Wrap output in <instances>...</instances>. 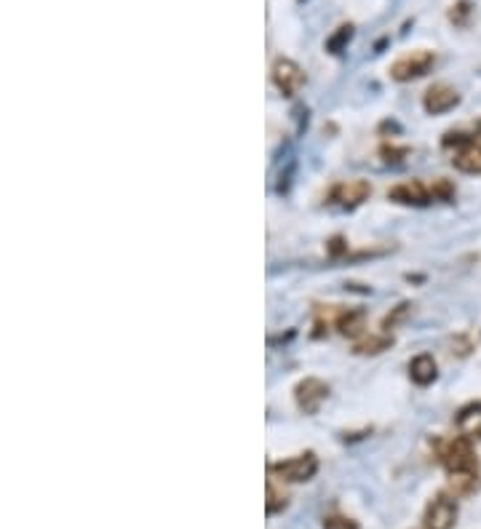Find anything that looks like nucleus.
Returning a JSON list of instances; mask_svg holds the SVG:
<instances>
[{"instance_id":"obj_11","label":"nucleus","mask_w":481,"mask_h":529,"mask_svg":"<svg viewBox=\"0 0 481 529\" xmlns=\"http://www.w3.org/2000/svg\"><path fill=\"white\" fill-rule=\"evenodd\" d=\"M335 326L340 329L343 337H348V339H361L364 331H367V313H364L361 307H345V310L337 313Z\"/></svg>"},{"instance_id":"obj_17","label":"nucleus","mask_w":481,"mask_h":529,"mask_svg":"<svg viewBox=\"0 0 481 529\" xmlns=\"http://www.w3.org/2000/svg\"><path fill=\"white\" fill-rule=\"evenodd\" d=\"M283 508H286V492H281V489H278L275 476L270 473V478H268V500H265V510L273 516V513H278V510H283Z\"/></svg>"},{"instance_id":"obj_2","label":"nucleus","mask_w":481,"mask_h":529,"mask_svg":"<svg viewBox=\"0 0 481 529\" xmlns=\"http://www.w3.org/2000/svg\"><path fill=\"white\" fill-rule=\"evenodd\" d=\"M438 460L446 468V473H462V471L478 473V457L468 436H454L449 441H441Z\"/></svg>"},{"instance_id":"obj_4","label":"nucleus","mask_w":481,"mask_h":529,"mask_svg":"<svg viewBox=\"0 0 481 529\" xmlns=\"http://www.w3.org/2000/svg\"><path fill=\"white\" fill-rule=\"evenodd\" d=\"M268 471L275 478H283V481H291V484L310 481L318 471V457L313 452H305V455H297V457H289V460H281V463H270Z\"/></svg>"},{"instance_id":"obj_12","label":"nucleus","mask_w":481,"mask_h":529,"mask_svg":"<svg viewBox=\"0 0 481 529\" xmlns=\"http://www.w3.org/2000/svg\"><path fill=\"white\" fill-rule=\"evenodd\" d=\"M436 375H438V367H436V362H433V356L431 353H420V356H415L412 359V364H409V377H412V383H417V385H431L433 380H436Z\"/></svg>"},{"instance_id":"obj_8","label":"nucleus","mask_w":481,"mask_h":529,"mask_svg":"<svg viewBox=\"0 0 481 529\" xmlns=\"http://www.w3.org/2000/svg\"><path fill=\"white\" fill-rule=\"evenodd\" d=\"M273 83L278 86V91L283 97H294L302 86H305V73L294 59H275L273 62Z\"/></svg>"},{"instance_id":"obj_9","label":"nucleus","mask_w":481,"mask_h":529,"mask_svg":"<svg viewBox=\"0 0 481 529\" xmlns=\"http://www.w3.org/2000/svg\"><path fill=\"white\" fill-rule=\"evenodd\" d=\"M372 196V185L367 180H351V183H340L332 191V201L343 209H356L361 206L367 198Z\"/></svg>"},{"instance_id":"obj_7","label":"nucleus","mask_w":481,"mask_h":529,"mask_svg":"<svg viewBox=\"0 0 481 529\" xmlns=\"http://www.w3.org/2000/svg\"><path fill=\"white\" fill-rule=\"evenodd\" d=\"M330 396V385L318 377H305L297 388H294V399H297V407L305 412V415H315L321 409V404L327 401Z\"/></svg>"},{"instance_id":"obj_1","label":"nucleus","mask_w":481,"mask_h":529,"mask_svg":"<svg viewBox=\"0 0 481 529\" xmlns=\"http://www.w3.org/2000/svg\"><path fill=\"white\" fill-rule=\"evenodd\" d=\"M388 198L404 206H428L431 201H449L454 198V185L449 180H433V183H401L388 191Z\"/></svg>"},{"instance_id":"obj_19","label":"nucleus","mask_w":481,"mask_h":529,"mask_svg":"<svg viewBox=\"0 0 481 529\" xmlns=\"http://www.w3.org/2000/svg\"><path fill=\"white\" fill-rule=\"evenodd\" d=\"M324 529H359V524H356L353 518H348V516L335 513V516H327V518H324Z\"/></svg>"},{"instance_id":"obj_10","label":"nucleus","mask_w":481,"mask_h":529,"mask_svg":"<svg viewBox=\"0 0 481 529\" xmlns=\"http://www.w3.org/2000/svg\"><path fill=\"white\" fill-rule=\"evenodd\" d=\"M457 105H460V94H457L452 86H446V83L431 86V89L425 91V97H423V107H425V113H431V115L449 113V110H454Z\"/></svg>"},{"instance_id":"obj_15","label":"nucleus","mask_w":481,"mask_h":529,"mask_svg":"<svg viewBox=\"0 0 481 529\" xmlns=\"http://www.w3.org/2000/svg\"><path fill=\"white\" fill-rule=\"evenodd\" d=\"M391 345H393V337H388V334H372V337L359 339L353 350L359 353V356H377V353L388 350Z\"/></svg>"},{"instance_id":"obj_21","label":"nucleus","mask_w":481,"mask_h":529,"mask_svg":"<svg viewBox=\"0 0 481 529\" xmlns=\"http://www.w3.org/2000/svg\"><path fill=\"white\" fill-rule=\"evenodd\" d=\"M345 249H348V246H345L343 238H332V241H330V254H332V257H340Z\"/></svg>"},{"instance_id":"obj_5","label":"nucleus","mask_w":481,"mask_h":529,"mask_svg":"<svg viewBox=\"0 0 481 529\" xmlns=\"http://www.w3.org/2000/svg\"><path fill=\"white\" fill-rule=\"evenodd\" d=\"M436 65V54L428 51V49H420V51H412V54H404L399 57L393 65H391V78L399 81V83H407V81H415L420 75H425L431 67Z\"/></svg>"},{"instance_id":"obj_20","label":"nucleus","mask_w":481,"mask_h":529,"mask_svg":"<svg viewBox=\"0 0 481 529\" xmlns=\"http://www.w3.org/2000/svg\"><path fill=\"white\" fill-rule=\"evenodd\" d=\"M407 310H409V305H407V302H404V305H399V307H396V313H393V315H388V318L383 321V329H393V326H396V321H399L401 315H407Z\"/></svg>"},{"instance_id":"obj_6","label":"nucleus","mask_w":481,"mask_h":529,"mask_svg":"<svg viewBox=\"0 0 481 529\" xmlns=\"http://www.w3.org/2000/svg\"><path fill=\"white\" fill-rule=\"evenodd\" d=\"M425 526L428 529H452L454 521H457V502L449 492H441L436 494L428 508H425V516H423Z\"/></svg>"},{"instance_id":"obj_3","label":"nucleus","mask_w":481,"mask_h":529,"mask_svg":"<svg viewBox=\"0 0 481 529\" xmlns=\"http://www.w3.org/2000/svg\"><path fill=\"white\" fill-rule=\"evenodd\" d=\"M452 144H454V155H452L454 168L465 174H481V134H473V136L446 134L444 147H452Z\"/></svg>"},{"instance_id":"obj_14","label":"nucleus","mask_w":481,"mask_h":529,"mask_svg":"<svg viewBox=\"0 0 481 529\" xmlns=\"http://www.w3.org/2000/svg\"><path fill=\"white\" fill-rule=\"evenodd\" d=\"M457 428H460V433L468 436V439H481V404L465 407V409L457 415Z\"/></svg>"},{"instance_id":"obj_13","label":"nucleus","mask_w":481,"mask_h":529,"mask_svg":"<svg viewBox=\"0 0 481 529\" xmlns=\"http://www.w3.org/2000/svg\"><path fill=\"white\" fill-rule=\"evenodd\" d=\"M481 489L478 473L462 471V473H449V494L452 497H470Z\"/></svg>"},{"instance_id":"obj_16","label":"nucleus","mask_w":481,"mask_h":529,"mask_svg":"<svg viewBox=\"0 0 481 529\" xmlns=\"http://www.w3.org/2000/svg\"><path fill=\"white\" fill-rule=\"evenodd\" d=\"M353 41V25H340L335 30V35L327 41V51L330 54H343L348 49V43Z\"/></svg>"},{"instance_id":"obj_18","label":"nucleus","mask_w":481,"mask_h":529,"mask_svg":"<svg viewBox=\"0 0 481 529\" xmlns=\"http://www.w3.org/2000/svg\"><path fill=\"white\" fill-rule=\"evenodd\" d=\"M470 14H473V6L468 4V0H460V4H454V6H452V12H449V19H452L457 27H468V22H470Z\"/></svg>"}]
</instances>
